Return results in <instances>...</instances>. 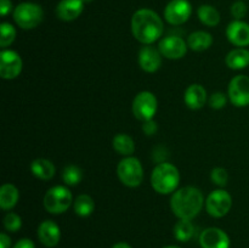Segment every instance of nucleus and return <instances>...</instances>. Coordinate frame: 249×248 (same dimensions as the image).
Instances as JSON below:
<instances>
[{"mask_svg": "<svg viewBox=\"0 0 249 248\" xmlns=\"http://www.w3.org/2000/svg\"><path fill=\"white\" fill-rule=\"evenodd\" d=\"M134 38L145 45H151L162 36L164 23L160 15L151 9H139L131 17Z\"/></svg>", "mask_w": 249, "mask_h": 248, "instance_id": "1", "label": "nucleus"}, {"mask_svg": "<svg viewBox=\"0 0 249 248\" xmlns=\"http://www.w3.org/2000/svg\"><path fill=\"white\" fill-rule=\"evenodd\" d=\"M204 206L203 194L195 186H185L177 190L170 198V208L179 219L192 220Z\"/></svg>", "mask_w": 249, "mask_h": 248, "instance_id": "2", "label": "nucleus"}, {"mask_svg": "<svg viewBox=\"0 0 249 248\" xmlns=\"http://www.w3.org/2000/svg\"><path fill=\"white\" fill-rule=\"evenodd\" d=\"M180 182L179 169L169 162L158 163L151 174V185L160 195L174 194Z\"/></svg>", "mask_w": 249, "mask_h": 248, "instance_id": "3", "label": "nucleus"}, {"mask_svg": "<svg viewBox=\"0 0 249 248\" xmlns=\"http://www.w3.org/2000/svg\"><path fill=\"white\" fill-rule=\"evenodd\" d=\"M14 19L22 29H33L44 19V11L36 2L24 1L17 5L14 10Z\"/></svg>", "mask_w": 249, "mask_h": 248, "instance_id": "4", "label": "nucleus"}, {"mask_svg": "<svg viewBox=\"0 0 249 248\" xmlns=\"http://www.w3.org/2000/svg\"><path fill=\"white\" fill-rule=\"evenodd\" d=\"M117 175L123 185L128 187H138L143 181V168L140 159L129 156L123 158L117 165Z\"/></svg>", "mask_w": 249, "mask_h": 248, "instance_id": "5", "label": "nucleus"}, {"mask_svg": "<svg viewBox=\"0 0 249 248\" xmlns=\"http://www.w3.org/2000/svg\"><path fill=\"white\" fill-rule=\"evenodd\" d=\"M73 202L72 192L66 186H53L44 196V208L51 214H62Z\"/></svg>", "mask_w": 249, "mask_h": 248, "instance_id": "6", "label": "nucleus"}, {"mask_svg": "<svg viewBox=\"0 0 249 248\" xmlns=\"http://www.w3.org/2000/svg\"><path fill=\"white\" fill-rule=\"evenodd\" d=\"M158 108L157 97L153 92L140 91L133 100V113L136 119L143 122H147L153 119L156 112Z\"/></svg>", "mask_w": 249, "mask_h": 248, "instance_id": "7", "label": "nucleus"}, {"mask_svg": "<svg viewBox=\"0 0 249 248\" xmlns=\"http://www.w3.org/2000/svg\"><path fill=\"white\" fill-rule=\"evenodd\" d=\"M232 207V197L223 189L214 190L206 199V209L213 218H223Z\"/></svg>", "mask_w": 249, "mask_h": 248, "instance_id": "8", "label": "nucleus"}, {"mask_svg": "<svg viewBox=\"0 0 249 248\" xmlns=\"http://www.w3.org/2000/svg\"><path fill=\"white\" fill-rule=\"evenodd\" d=\"M228 96L231 104L236 107H246L249 105V77L238 74L229 83Z\"/></svg>", "mask_w": 249, "mask_h": 248, "instance_id": "9", "label": "nucleus"}, {"mask_svg": "<svg viewBox=\"0 0 249 248\" xmlns=\"http://www.w3.org/2000/svg\"><path fill=\"white\" fill-rule=\"evenodd\" d=\"M192 6L189 0H170L164 9L165 21L173 26H180L189 21Z\"/></svg>", "mask_w": 249, "mask_h": 248, "instance_id": "10", "label": "nucleus"}, {"mask_svg": "<svg viewBox=\"0 0 249 248\" xmlns=\"http://www.w3.org/2000/svg\"><path fill=\"white\" fill-rule=\"evenodd\" d=\"M23 62L16 51L1 50L0 53V77L11 80L18 77L22 72Z\"/></svg>", "mask_w": 249, "mask_h": 248, "instance_id": "11", "label": "nucleus"}, {"mask_svg": "<svg viewBox=\"0 0 249 248\" xmlns=\"http://www.w3.org/2000/svg\"><path fill=\"white\" fill-rule=\"evenodd\" d=\"M187 41L179 35H168L163 38L158 44V50L162 56L169 60H180L187 53Z\"/></svg>", "mask_w": 249, "mask_h": 248, "instance_id": "12", "label": "nucleus"}, {"mask_svg": "<svg viewBox=\"0 0 249 248\" xmlns=\"http://www.w3.org/2000/svg\"><path fill=\"white\" fill-rule=\"evenodd\" d=\"M202 248H230V237L219 228H207L199 235Z\"/></svg>", "mask_w": 249, "mask_h": 248, "instance_id": "13", "label": "nucleus"}, {"mask_svg": "<svg viewBox=\"0 0 249 248\" xmlns=\"http://www.w3.org/2000/svg\"><path fill=\"white\" fill-rule=\"evenodd\" d=\"M138 62L142 71L147 73H155L162 66V53L153 46L145 45L139 53Z\"/></svg>", "mask_w": 249, "mask_h": 248, "instance_id": "14", "label": "nucleus"}, {"mask_svg": "<svg viewBox=\"0 0 249 248\" xmlns=\"http://www.w3.org/2000/svg\"><path fill=\"white\" fill-rule=\"evenodd\" d=\"M226 36L229 41L238 48L249 45V23L242 19L230 22L226 28Z\"/></svg>", "mask_w": 249, "mask_h": 248, "instance_id": "15", "label": "nucleus"}, {"mask_svg": "<svg viewBox=\"0 0 249 248\" xmlns=\"http://www.w3.org/2000/svg\"><path fill=\"white\" fill-rule=\"evenodd\" d=\"M38 238L41 245L53 248L61 240V229L53 220H44L38 226Z\"/></svg>", "mask_w": 249, "mask_h": 248, "instance_id": "16", "label": "nucleus"}, {"mask_svg": "<svg viewBox=\"0 0 249 248\" xmlns=\"http://www.w3.org/2000/svg\"><path fill=\"white\" fill-rule=\"evenodd\" d=\"M84 10V2L82 0H61L56 6V16L65 22L77 19Z\"/></svg>", "mask_w": 249, "mask_h": 248, "instance_id": "17", "label": "nucleus"}, {"mask_svg": "<svg viewBox=\"0 0 249 248\" xmlns=\"http://www.w3.org/2000/svg\"><path fill=\"white\" fill-rule=\"evenodd\" d=\"M184 101L191 109H199L207 102V90L201 84H191L184 94Z\"/></svg>", "mask_w": 249, "mask_h": 248, "instance_id": "18", "label": "nucleus"}, {"mask_svg": "<svg viewBox=\"0 0 249 248\" xmlns=\"http://www.w3.org/2000/svg\"><path fill=\"white\" fill-rule=\"evenodd\" d=\"M226 66L230 70H243L249 66V50L246 48H237L231 50L225 57Z\"/></svg>", "mask_w": 249, "mask_h": 248, "instance_id": "19", "label": "nucleus"}, {"mask_svg": "<svg viewBox=\"0 0 249 248\" xmlns=\"http://www.w3.org/2000/svg\"><path fill=\"white\" fill-rule=\"evenodd\" d=\"M31 172L38 179L50 180L55 175L56 168L51 160L45 158H36L31 163Z\"/></svg>", "mask_w": 249, "mask_h": 248, "instance_id": "20", "label": "nucleus"}, {"mask_svg": "<svg viewBox=\"0 0 249 248\" xmlns=\"http://www.w3.org/2000/svg\"><path fill=\"white\" fill-rule=\"evenodd\" d=\"M213 44V36L211 33L204 31H197L194 32L187 38V45L191 50L194 51H201L208 50Z\"/></svg>", "mask_w": 249, "mask_h": 248, "instance_id": "21", "label": "nucleus"}, {"mask_svg": "<svg viewBox=\"0 0 249 248\" xmlns=\"http://www.w3.org/2000/svg\"><path fill=\"white\" fill-rule=\"evenodd\" d=\"M19 191L14 184H4L0 187V207L4 211H10L17 204Z\"/></svg>", "mask_w": 249, "mask_h": 248, "instance_id": "22", "label": "nucleus"}, {"mask_svg": "<svg viewBox=\"0 0 249 248\" xmlns=\"http://www.w3.org/2000/svg\"><path fill=\"white\" fill-rule=\"evenodd\" d=\"M112 146H113L114 151L118 152L119 155L129 157L135 151V141L130 135L124 133L117 134L112 141Z\"/></svg>", "mask_w": 249, "mask_h": 248, "instance_id": "23", "label": "nucleus"}, {"mask_svg": "<svg viewBox=\"0 0 249 248\" xmlns=\"http://www.w3.org/2000/svg\"><path fill=\"white\" fill-rule=\"evenodd\" d=\"M197 16L199 21L207 27H215L220 23V14L212 5H201L197 10Z\"/></svg>", "mask_w": 249, "mask_h": 248, "instance_id": "24", "label": "nucleus"}, {"mask_svg": "<svg viewBox=\"0 0 249 248\" xmlns=\"http://www.w3.org/2000/svg\"><path fill=\"white\" fill-rule=\"evenodd\" d=\"M73 208L77 215L82 216V218H87V216L91 215L95 211V202L91 196L87 194L79 195L77 198L73 202Z\"/></svg>", "mask_w": 249, "mask_h": 248, "instance_id": "25", "label": "nucleus"}, {"mask_svg": "<svg viewBox=\"0 0 249 248\" xmlns=\"http://www.w3.org/2000/svg\"><path fill=\"white\" fill-rule=\"evenodd\" d=\"M174 236L180 242H187L195 236V225L191 220L186 219H179L177 224L174 225Z\"/></svg>", "mask_w": 249, "mask_h": 248, "instance_id": "26", "label": "nucleus"}, {"mask_svg": "<svg viewBox=\"0 0 249 248\" xmlns=\"http://www.w3.org/2000/svg\"><path fill=\"white\" fill-rule=\"evenodd\" d=\"M83 179V172L79 167L74 164L66 165L62 170V180L68 186H75L80 184Z\"/></svg>", "mask_w": 249, "mask_h": 248, "instance_id": "27", "label": "nucleus"}, {"mask_svg": "<svg viewBox=\"0 0 249 248\" xmlns=\"http://www.w3.org/2000/svg\"><path fill=\"white\" fill-rule=\"evenodd\" d=\"M16 39V28L9 22H2L0 24V46L6 49Z\"/></svg>", "mask_w": 249, "mask_h": 248, "instance_id": "28", "label": "nucleus"}, {"mask_svg": "<svg viewBox=\"0 0 249 248\" xmlns=\"http://www.w3.org/2000/svg\"><path fill=\"white\" fill-rule=\"evenodd\" d=\"M2 223H4V228L10 232H17L22 228L21 216L17 213H14V212H9L5 215Z\"/></svg>", "mask_w": 249, "mask_h": 248, "instance_id": "29", "label": "nucleus"}, {"mask_svg": "<svg viewBox=\"0 0 249 248\" xmlns=\"http://www.w3.org/2000/svg\"><path fill=\"white\" fill-rule=\"evenodd\" d=\"M211 179L213 181V184H215L216 186L224 187L228 185L229 174L226 172V169H224L221 167H216L211 172Z\"/></svg>", "mask_w": 249, "mask_h": 248, "instance_id": "30", "label": "nucleus"}, {"mask_svg": "<svg viewBox=\"0 0 249 248\" xmlns=\"http://www.w3.org/2000/svg\"><path fill=\"white\" fill-rule=\"evenodd\" d=\"M209 106L214 109H221L226 106V102H228V97L224 92L216 91L214 94L211 95L208 100Z\"/></svg>", "mask_w": 249, "mask_h": 248, "instance_id": "31", "label": "nucleus"}, {"mask_svg": "<svg viewBox=\"0 0 249 248\" xmlns=\"http://www.w3.org/2000/svg\"><path fill=\"white\" fill-rule=\"evenodd\" d=\"M247 12H248V7L247 5H246V2L236 1L231 5V15H232L235 19L245 18Z\"/></svg>", "mask_w": 249, "mask_h": 248, "instance_id": "32", "label": "nucleus"}, {"mask_svg": "<svg viewBox=\"0 0 249 248\" xmlns=\"http://www.w3.org/2000/svg\"><path fill=\"white\" fill-rule=\"evenodd\" d=\"M157 130H158V125L153 119H151V121H147V122H143L142 131L146 134V135L148 136L153 135V134L157 133Z\"/></svg>", "mask_w": 249, "mask_h": 248, "instance_id": "33", "label": "nucleus"}, {"mask_svg": "<svg viewBox=\"0 0 249 248\" xmlns=\"http://www.w3.org/2000/svg\"><path fill=\"white\" fill-rule=\"evenodd\" d=\"M12 11L11 0H0V15L2 17L7 16Z\"/></svg>", "mask_w": 249, "mask_h": 248, "instance_id": "34", "label": "nucleus"}, {"mask_svg": "<svg viewBox=\"0 0 249 248\" xmlns=\"http://www.w3.org/2000/svg\"><path fill=\"white\" fill-rule=\"evenodd\" d=\"M12 248H36V246H34L33 241L29 238H21Z\"/></svg>", "mask_w": 249, "mask_h": 248, "instance_id": "35", "label": "nucleus"}, {"mask_svg": "<svg viewBox=\"0 0 249 248\" xmlns=\"http://www.w3.org/2000/svg\"><path fill=\"white\" fill-rule=\"evenodd\" d=\"M11 247V238L5 232L0 233V248H10Z\"/></svg>", "mask_w": 249, "mask_h": 248, "instance_id": "36", "label": "nucleus"}, {"mask_svg": "<svg viewBox=\"0 0 249 248\" xmlns=\"http://www.w3.org/2000/svg\"><path fill=\"white\" fill-rule=\"evenodd\" d=\"M112 248H131V246L128 245L126 242H118L116 243V245H113Z\"/></svg>", "mask_w": 249, "mask_h": 248, "instance_id": "37", "label": "nucleus"}, {"mask_svg": "<svg viewBox=\"0 0 249 248\" xmlns=\"http://www.w3.org/2000/svg\"><path fill=\"white\" fill-rule=\"evenodd\" d=\"M163 248H181V247H179V246H165V247Z\"/></svg>", "mask_w": 249, "mask_h": 248, "instance_id": "38", "label": "nucleus"}, {"mask_svg": "<svg viewBox=\"0 0 249 248\" xmlns=\"http://www.w3.org/2000/svg\"><path fill=\"white\" fill-rule=\"evenodd\" d=\"M83 2H84V4H89V2H91V1H94V0H82Z\"/></svg>", "mask_w": 249, "mask_h": 248, "instance_id": "39", "label": "nucleus"}]
</instances>
